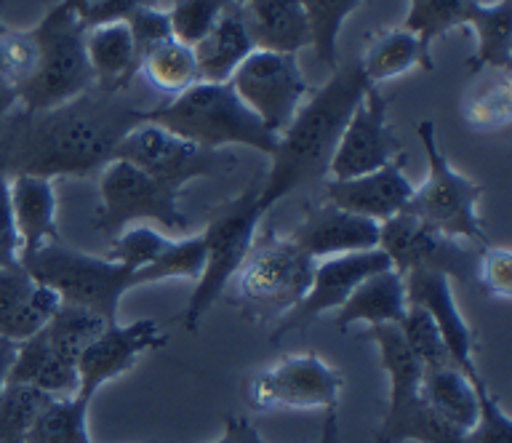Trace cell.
I'll return each mask as SVG.
<instances>
[{
    "instance_id": "cell-1",
    "label": "cell",
    "mask_w": 512,
    "mask_h": 443,
    "mask_svg": "<svg viewBox=\"0 0 512 443\" xmlns=\"http://www.w3.org/2000/svg\"><path fill=\"white\" fill-rule=\"evenodd\" d=\"M139 115L134 99L96 86L48 110H11L0 118V174L88 177L115 158L123 137L142 123Z\"/></svg>"
},
{
    "instance_id": "cell-2",
    "label": "cell",
    "mask_w": 512,
    "mask_h": 443,
    "mask_svg": "<svg viewBox=\"0 0 512 443\" xmlns=\"http://www.w3.org/2000/svg\"><path fill=\"white\" fill-rule=\"evenodd\" d=\"M371 83L358 59L336 67L320 91H315L278 134V147L270 155V174L259 185V206L267 211L299 187L328 177V166L342 139L352 110L366 97Z\"/></svg>"
},
{
    "instance_id": "cell-3",
    "label": "cell",
    "mask_w": 512,
    "mask_h": 443,
    "mask_svg": "<svg viewBox=\"0 0 512 443\" xmlns=\"http://www.w3.org/2000/svg\"><path fill=\"white\" fill-rule=\"evenodd\" d=\"M139 118L142 123L163 126L176 137L208 150L240 145L272 155L278 147V137L264 129V123L235 94L230 81L195 83L182 94H176L168 105L142 110Z\"/></svg>"
},
{
    "instance_id": "cell-4",
    "label": "cell",
    "mask_w": 512,
    "mask_h": 443,
    "mask_svg": "<svg viewBox=\"0 0 512 443\" xmlns=\"http://www.w3.org/2000/svg\"><path fill=\"white\" fill-rule=\"evenodd\" d=\"M19 265L54 291L64 305L86 307L110 323H118L123 294L136 289L134 267L110 257H96L64 241H51L19 259Z\"/></svg>"
},
{
    "instance_id": "cell-5",
    "label": "cell",
    "mask_w": 512,
    "mask_h": 443,
    "mask_svg": "<svg viewBox=\"0 0 512 443\" xmlns=\"http://www.w3.org/2000/svg\"><path fill=\"white\" fill-rule=\"evenodd\" d=\"M315 259L307 257L288 235L256 233L235 281V307L256 323L280 321L307 294Z\"/></svg>"
},
{
    "instance_id": "cell-6",
    "label": "cell",
    "mask_w": 512,
    "mask_h": 443,
    "mask_svg": "<svg viewBox=\"0 0 512 443\" xmlns=\"http://www.w3.org/2000/svg\"><path fill=\"white\" fill-rule=\"evenodd\" d=\"M38 43V62L30 81L24 83L16 99L24 110H48L80 97L94 86V75L86 57V30L78 14L54 3L48 14L32 27Z\"/></svg>"
},
{
    "instance_id": "cell-7",
    "label": "cell",
    "mask_w": 512,
    "mask_h": 443,
    "mask_svg": "<svg viewBox=\"0 0 512 443\" xmlns=\"http://www.w3.org/2000/svg\"><path fill=\"white\" fill-rule=\"evenodd\" d=\"M264 219V211L259 206V185L246 187L243 193L222 203L211 217L208 227L203 230V243H206V262L203 273L195 281L187 307L182 313V326L187 334H195L200 329V321L222 297L232 278L238 275L240 265L246 262L248 251L254 246V238L259 233V222Z\"/></svg>"
},
{
    "instance_id": "cell-8",
    "label": "cell",
    "mask_w": 512,
    "mask_h": 443,
    "mask_svg": "<svg viewBox=\"0 0 512 443\" xmlns=\"http://www.w3.org/2000/svg\"><path fill=\"white\" fill-rule=\"evenodd\" d=\"M419 142L427 155V179L422 187H414V198L408 203V214L424 219L427 225L438 227L440 233L459 238V241L488 246V230L480 219V198L483 187L464 177L448 163L438 145L435 123H419Z\"/></svg>"
},
{
    "instance_id": "cell-9",
    "label": "cell",
    "mask_w": 512,
    "mask_h": 443,
    "mask_svg": "<svg viewBox=\"0 0 512 443\" xmlns=\"http://www.w3.org/2000/svg\"><path fill=\"white\" fill-rule=\"evenodd\" d=\"M99 198L94 227L110 241L134 222H155L174 233L190 230V219L179 209V193L120 158H112L99 174Z\"/></svg>"
},
{
    "instance_id": "cell-10",
    "label": "cell",
    "mask_w": 512,
    "mask_h": 443,
    "mask_svg": "<svg viewBox=\"0 0 512 443\" xmlns=\"http://www.w3.org/2000/svg\"><path fill=\"white\" fill-rule=\"evenodd\" d=\"M115 158L134 163L136 169H142L176 193H182L195 179L219 177L224 171L235 169L238 163L224 150H208L187 142L155 123H139L136 129L128 131Z\"/></svg>"
},
{
    "instance_id": "cell-11",
    "label": "cell",
    "mask_w": 512,
    "mask_h": 443,
    "mask_svg": "<svg viewBox=\"0 0 512 443\" xmlns=\"http://www.w3.org/2000/svg\"><path fill=\"white\" fill-rule=\"evenodd\" d=\"M342 390V371L320 355H286L248 379L246 401L254 411H328L339 406Z\"/></svg>"
},
{
    "instance_id": "cell-12",
    "label": "cell",
    "mask_w": 512,
    "mask_h": 443,
    "mask_svg": "<svg viewBox=\"0 0 512 443\" xmlns=\"http://www.w3.org/2000/svg\"><path fill=\"white\" fill-rule=\"evenodd\" d=\"M379 249L400 275L440 273L451 281L470 283L478 273V254L467 249L464 241L440 233L438 227L408 211L379 225Z\"/></svg>"
},
{
    "instance_id": "cell-13",
    "label": "cell",
    "mask_w": 512,
    "mask_h": 443,
    "mask_svg": "<svg viewBox=\"0 0 512 443\" xmlns=\"http://www.w3.org/2000/svg\"><path fill=\"white\" fill-rule=\"evenodd\" d=\"M232 89L251 113L264 123V129L278 137L294 121L310 86L304 81L296 54L254 49L230 78Z\"/></svg>"
},
{
    "instance_id": "cell-14",
    "label": "cell",
    "mask_w": 512,
    "mask_h": 443,
    "mask_svg": "<svg viewBox=\"0 0 512 443\" xmlns=\"http://www.w3.org/2000/svg\"><path fill=\"white\" fill-rule=\"evenodd\" d=\"M400 150V139L390 123V102L376 86L366 91L360 105L352 110L347 129H344L336 153L328 166L331 179H355L371 171L382 169L395 161Z\"/></svg>"
},
{
    "instance_id": "cell-15",
    "label": "cell",
    "mask_w": 512,
    "mask_h": 443,
    "mask_svg": "<svg viewBox=\"0 0 512 443\" xmlns=\"http://www.w3.org/2000/svg\"><path fill=\"white\" fill-rule=\"evenodd\" d=\"M387 267H392L390 257L382 249L352 251V254H339V257L315 262L307 294L299 299V305L291 313L280 318L272 331V342L288 331L307 329L320 315L339 310L360 281H366L368 275L382 273Z\"/></svg>"
},
{
    "instance_id": "cell-16",
    "label": "cell",
    "mask_w": 512,
    "mask_h": 443,
    "mask_svg": "<svg viewBox=\"0 0 512 443\" xmlns=\"http://www.w3.org/2000/svg\"><path fill=\"white\" fill-rule=\"evenodd\" d=\"M166 331L158 321L142 318L134 323H112L80 353L78 395L94 401L104 385L123 377L142 361L144 353L166 345Z\"/></svg>"
},
{
    "instance_id": "cell-17",
    "label": "cell",
    "mask_w": 512,
    "mask_h": 443,
    "mask_svg": "<svg viewBox=\"0 0 512 443\" xmlns=\"http://www.w3.org/2000/svg\"><path fill=\"white\" fill-rule=\"evenodd\" d=\"M403 283H406L408 305L422 307L424 313L435 321L440 337H443L448 353H451V361L475 385H483L486 379H483L478 361H475V331H472V326L464 318L462 307L456 302L451 278L440 273H406Z\"/></svg>"
},
{
    "instance_id": "cell-18",
    "label": "cell",
    "mask_w": 512,
    "mask_h": 443,
    "mask_svg": "<svg viewBox=\"0 0 512 443\" xmlns=\"http://www.w3.org/2000/svg\"><path fill=\"white\" fill-rule=\"evenodd\" d=\"M406 161L408 155L400 153L395 161L363 177L328 179L323 201L382 225L406 211L414 198V182L406 174Z\"/></svg>"
},
{
    "instance_id": "cell-19",
    "label": "cell",
    "mask_w": 512,
    "mask_h": 443,
    "mask_svg": "<svg viewBox=\"0 0 512 443\" xmlns=\"http://www.w3.org/2000/svg\"><path fill=\"white\" fill-rule=\"evenodd\" d=\"M288 238L307 257L320 262V259L339 257V254H352V251L379 249V225L339 209L334 203L320 201L318 206H307L299 225L288 233Z\"/></svg>"
},
{
    "instance_id": "cell-20",
    "label": "cell",
    "mask_w": 512,
    "mask_h": 443,
    "mask_svg": "<svg viewBox=\"0 0 512 443\" xmlns=\"http://www.w3.org/2000/svg\"><path fill=\"white\" fill-rule=\"evenodd\" d=\"M56 307L59 297L22 265L0 267V337L24 342L51 321Z\"/></svg>"
},
{
    "instance_id": "cell-21",
    "label": "cell",
    "mask_w": 512,
    "mask_h": 443,
    "mask_svg": "<svg viewBox=\"0 0 512 443\" xmlns=\"http://www.w3.org/2000/svg\"><path fill=\"white\" fill-rule=\"evenodd\" d=\"M254 49L299 54L312 46L302 0H235Z\"/></svg>"
},
{
    "instance_id": "cell-22",
    "label": "cell",
    "mask_w": 512,
    "mask_h": 443,
    "mask_svg": "<svg viewBox=\"0 0 512 443\" xmlns=\"http://www.w3.org/2000/svg\"><path fill=\"white\" fill-rule=\"evenodd\" d=\"M11 185V211H14L16 235H19V259L51 241H62L59 235V201H56L54 179L22 177L8 179Z\"/></svg>"
},
{
    "instance_id": "cell-23",
    "label": "cell",
    "mask_w": 512,
    "mask_h": 443,
    "mask_svg": "<svg viewBox=\"0 0 512 443\" xmlns=\"http://www.w3.org/2000/svg\"><path fill=\"white\" fill-rule=\"evenodd\" d=\"M406 283L395 267H387L382 273L368 275L366 281L355 286L347 302L336 310V329H352V326H387L400 323L406 315Z\"/></svg>"
},
{
    "instance_id": "cell-24",
    "label": "cell",
    "mask_w": 512,
    "mask_h": 443,
    "mask_svg": "<svg viewBox=\"0 0 512 443\" xmlns=\"http://www.w3.org/2000/svg\"><path fill=\"white\" fill-rule=\"evenodd\" d=\"M86 57L94 86L107 94H126L142 65L126 22L86 30Z\"/></svg>"
},
{
    "instance_id": "cell-25",
    "label": "cell",
    "mask_w": 512,
    "mask_h": 443,
    "mask_svg": "<svg viewBox=\"0 0 512 443\" xmlns=\"http://www.w3.org/2000/svg\"><path fill=\"white\" fill-rule=\"evenodd\" d=\"M251 51H254V43L248 38L246 25L235 9V0H230V6L222 11L214 27L192 46L203 83H227Z\"/></svg>"
},
{
    "instance_id": "cell-26",
    "label": "cell",
    "mask_w": 512,
    "mask_h": 443,
    "mask_svg": "<svg viewBox=\"0 0 512 443\" xmlns=\"http://www.w3.org/2000/svg\"><path fill=\"white\" fill-rule=\"evenodd\" d=\"M8 382L38 387L48 395H75L78 393V366L56 353L46 331L40 329L38 334L19 342Z\"/></svg>"
},
{
    "instance_id": "cell-27",
    "label": "cell",
    "mask_w": 512,
    "mask_h": 443,
    "mask_svg": "<svg viewBox=\"0 0 512 443\" xmlns=\"http://www.w3.org/2000/svg\"><path fill=\"white\" fill-rule=\"evenodd\" d=\"M462 443V433L440 419L422 393L400 401H387L374 443Z\"/></svg>"
},
{
    "instance_id": "cell-28",
    "label": "cell",
    "mask_w": 512,
    "mask_h": 443,
    "mask_svg": "<svg viewBox=\"0 0 512 443\" xmlns=\"http://www.w3.org/2000/svg\"><path fill=\"white\" fill-rule=\"evenodd\" d=\"M358 62L371 86L411 73L414 67H424V70L435 67L430 51L424 49L422 41L406 27H395V30H384V33L374 35L368 41L363 57H358Z\"/></svg>"
},
{
    "instance_id": "cell-29",
    "label": "cell",
    "mask_w": 512,
    "mask_h": 443,
    "mask_svg": "<svg viewBox=\"0 0 512 443\" xmlns=\"http://www.w3.org/2000/svg\"><path fill=\"white\" fill-rule=\"evenodd\" d=\"M478 387L462 369L448 363L438 369H424L422 398L440 419H446L448 425L464 435L478 417Z\"/></svg>"
},
{
    "instance_id": "cell-30",
    "label": "cell",
    "mask_w": 512,
    "mask_h": 443,
    "mask_svg": "<svg viewBox=\"0 0 512 443\" xmlns=\"http://www.w3.org/2000/svg\"><path fill=\"white\" fill-rule=\"evenodd\" d=\"M512 0H496V3H478L472 9L470 25L478 38V51L470 59L472 73H480L486 67L510 73L512 65Z\"/></svg>"
},
{
    "instance_id": "cell-31",
    "label": "cell",
    "mask_w": 512,
    "mask_h": 443,
    "mask_svg": "<svg viewBox=\"0 0 512 443\" xmlns=\"http://www.w3.org/2000/svg\"><path fill=\"white\" fill-rule=\"evenodd\" d=\"M91 398L83 395H54L32 422L27 443H94L88 435Z\"/></svg>"
},
{
    "instance_id": "cell-32",
    "label": "cell",
    "mask_w": 512,
    "mask_h": 443,
    "mask_svg": "<svg viewBox=\"0 0 512 443\" xmlns=\"http://www.w3.org/2000/svg\"><path fill=\"white\" fill-rule=\"evenodd\" d=\"M139 73L147 75V81L155 89L163 91V94H174V97L190 89V86H195V83H200L192 46L176 41V38L160 43L158 49L144 54Z\"/></svg>"
},
{
    "instance_id": "cell-33",
    "label": "cell",
    "mask_w": 512,
    "mask_h": 443,
    "mask_svg": "<svg viewBox=\"0 0 512 443\" xmlns=\"http://www.w3.org/2000/svg\"><path fill=\"white\" fill-rule=\"evenodd\" d=\"M107 326H110V323L104 321V318H99L96 313H91V310H86V307L64 305V302H59L56 313L51 315V321L43 326V331H46L48 342H51V347H54L56 353L78 366L80 353H83Z\"/></svg>"
},
{
    "instance_id": "cell-34",
    "label": "cell",
    "mask_w": 512,
    "mask_h": 443,
    "mask_svg": "<svg viewBox=\"0 0 512 443\" xmlns=\"http://www.w3.org/2000/svg\"><path fill=\"white\" fill-rule=\"evenodd\" d=\"M475 0H411L406 17V30L422 41V46L430 51V46L456 27L470 25Z\"/></svg>"
},
{
    "instance_id": "cell-35",
    "label": "cell",
    "mask_w": 512,
    "mask_h": 443,
    "mask_svg": "<svg viewBox=\"0 0 512 443\" xmlns=\"http://www.w3.org/2000/svg\"><path fill=\"white\" fill-rule=\"evenodd\" d=\"M363 0H302L304 17L310 25L312 49L326 67L336 70V46L339 33L352 11L358 9Z\"/></svg>"
},
{
    "instance_id": "cell-36",
    "label": "cell",
    "mask_w": 512,
    "mask_h": 443,
    "mask_svg": "<svg viewBox=\"0 0 512 443\" xmlns=\"http://www.w3.org/2000/svg\"><path fill=\"white\" fill-rule=\"evenodd\" d=\"M51 398L38 387L8 382L0 393V443H27L32 422Z\"/></svg>"
},
{
    "instance_id": "cell-37",
    "label": "cell",
    "mask_w": 512,
    "mask_h": 443,
    "mask_svg": "<svg viewBox=\"0 0 512 443\" xmlns=\"http://www.w3.org/2000/svg\"><path fill=\"white\" fill-rule=\"evenodd\" d=\"M203 262H206V243L203 233L187 235L179 241L171 243V249L152 265L136 270V289L147 286V283H163L171 278H182V281H198L203 273Z\"/></svg>"
},
{
    "instance_id": "cell-38",
    "label": "cell",
    "mask_w": 512,
    "mask_h": 443,
    "mask_svg": "<svg viewBox=\"0 0 512 443\" xmlns=\"http://www.w3.org/2000/svg\"><path fill=\"white\" fill-rule=\"evenodd\" d=\"M400 334L406 339V345L411 347V353L419 358L424 369H438V366H448L451 361V353H448L446 342L440 337L438 326L432 321L430 315L424 313L422 307L408 305L406 315L400 318L398 323ZM456 366V363H454ZM459 369V366H456Z\"/></svg>"
},
{
    "instance_id": "cell-39",
    "label": "cell",
    "mask_w": 512,
    "mask_h": 443,
    "mask_svg": "<svg viewBox=\"0 0 512 443\" xmlns=\"http://www.w3.org/2000/svg\"><path fill=\"white\" fill-rule=\"evenodd\" d=\"M35 62H38V43L32 30L3 27L0 30V81L14 94H19L24 83L30 81Z\"/></svg>"
},
{
    "instance_id": "cell-40",
    "label": "cell",
    "mask_w": 512,
    "mask_h": 443,
    "mask_svg": "<svg viewBox=\"0 0 512 443\" xmlns=\"http://www.w3.org/2000/svg\"><path fill=\"white\" fill-rule=\"evenodd\" d=\"M171 243H174V238H168L160 230L131 227V230H123L118 238L110 241V259L134 267V270H142V267L158 262L171 249Z\"/></svg>"
},
{
    "instance_id": "cell-41",
    "label": "cell",
    "mask_w": 512,
    "mask_h": 443,
    "mask_svg": "<svg viewBox=\"0 0 512 443\" xmlns=\"http://www.w3.org/2000/svg\"><path fill=\"white\" fill-rule=\"evenodd\" d=\"M227 6L230 0H174V6L168 11L174 38L187 46H195L214 27Z\"/></svg>"
},
{
    "instance_id": "cell-42",
    "label": "cell",
    "mask_w": 512,
    "mask_h": 443,
    "mask_svg": "<svg viewBox=\"0 0 512 443\" xmlns=\"http://www.w3.org/2000/svg\"><path fill=\"white\" fill-rule=\"evenodd\" d=\"M462 443H512V417L491 387H478V417L462 435Z\"/></svg>"
},
{
    "instance_id": "cell-43",
    "label": "cell",
    "mask_w": 512,
    "mask_h": 443,
    "mask_svg": "<svg viewBox=\"0 0 512 443\" xmlns=\"http://www.w3.org/2000/svg\"><path fill=\"white\" fill-rule=\"evenodd\" d=\"M464 121L470 129H504L510 123V81L504 78L502 83L488 86L470 102H464Z\"/></svg>"
},
{
    "instance_id": "cell-44",
    "label": "cell",
    "mask_w": 512,
    "mask_h": 443,
    "mask_svg": "<svg viewBox=\"0 0 512 443\" xmlns=\"http://www.w3.org/2000/svg\"><path fill=\"white\" fill-rule=\"evenodd\" d=\"M147 6H158V0H78L72 11L78 14L83 30H91V27L128 22L136 11Z\"/></svg>"
},
{
    "instance_id": "cell-45",
    "label": "cell",
    "mask_w": 512,
    "mask_h": 443,
    "mask_svg": "<svg viewBox=\"0 0 512 443\" xmlns=\"http://www.w3.org/2000/svg\"><path fill=\"white\" fill-rule=\"evenodd\" d=\"M475 281L488 297L510 299L512 294V254L510 249L486 246L478 254V273Z\"/></svg>"
},
{
    "instance_id": "cell-46",
    "label": "cell",
    "mask_w": 512,
    "mask_h": 443,
    "mask_svg": "<svg viewBox=\"0 0 512 443\" xmlns=\"http://www.w3.org/2000/svg\"><path fill=\"white\" fill-rule=\"evenodd\" d=\"M128 30H131V38H134L136 54L139 59L144 54H150L152 49H158L160 43H166L174 38V30H171V19H168V11H163L160 6H147V9H139L134 17L126 22Z\"/></svg>"
},
{
    "instance_id": "cell-47",
    "label": "cell",
    "mask_w": 512,
    "mask_h": 443,
    "mask_svg": "<svg viewBox=\"0 0 512 443\" xmlns=\"http://www.w3.org/2000/svg\"><path fill=\"white\" fill-rule=\"evenodd\" d=\"M19 265V235L11 211V185L0 174V267Z\"/></svg>"
},
{
    "instance_id": "cell-48",
    "label": "cell",
    "mask_w": 512,
    "mask_h": 443,
    "mask_svg": "<svg viewBox=\"0 0 512 443\" xmlns=\"http://www.w3.org/2000/svg\"><path fill=\"white\" fill-rule=\"evenodd\" d=\"M211 443H267L259 433V427L246 414H230L224 419V433Z\"/></svg>"
},
{
    "instance_id": "cell-49",
    "label": "cell",
    "mask_w": 512,
    "mask_h": 443,
    "mask_svg": "<svg viewBox=\"0 0 512 443\" xmlns=\"http://www.w3.org/2000/svg\"><path fill=\"white\" fill-rule=\"evenodd\" d=\"M16 347H19V342L0 337V393L8 385V374H11V366L16 361Z\"/></svg>"
},
{
    "instance_id": "cell-50",
    "label": "cell",
    "mask_w": 512,
    "mask_h": 443,
    "mask_svg": "<svg viewBox=\"0 0 512 443\" xmlns=\"http://www.w3.org/2000/svg\"><path fill=\"white\" fill-rule=\"evenodd\" d=\"M3 11H6V0H0V30L6 27V22H3ZM16 105H19V102H16V94L8 89L6 83L0 81V118L11 113Z\"/></svg>"
},
{
    "instance_id": "cell-51",
    "label": "cell",
    "mask_w": 512,
    "mask_h": 443,
    "mask_svg": "<svg viewBox=\"0 0 512 443\" xmlns=\"http://www.w3.org/2000/svg\"><path fill=\"white\" fill-rule=\"evenodd\" d=\"M318 443H339V414H336V409L326 411V422H323V433H320Z\"/></svg>"
},
{
    "instance_id": "cell-52",
    "label": "cell",
    "mask_w": 512,
    "mask_h": 443,
    "mask_svg": "<svg viewBox=\"0 0 512 443\" xmlns=\"http://www.w3.org/2000/svg\"><path fill=\"white\" fill-rule=\"evenodd\" d=\"M62 3H64V6H70V9H72V6H75L78 0H62Z\"/></svg>"
},
{
    "instance_id": "cell-53",
    "label": "cell",
    "mask_w": 512,
    "mask_h": 443,
    "mask_svg": "<svg viewBox=\"0 0 512 443\" xmlns=\"http://www.w3.org/2000/svg\"><path fill=\"white\" fill-rule=\"evenodd\" d=\"M475 3H483V6H488V3H496V0H475Z\"/></svg>"
}]
</instances>
